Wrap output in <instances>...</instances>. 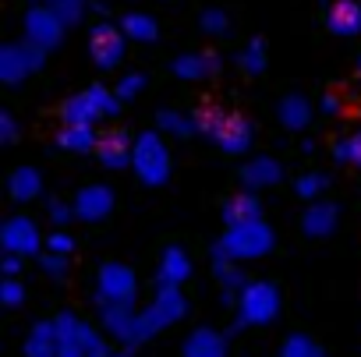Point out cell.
Here are the masks:
<instances>
[{
  "label": "cell",
  "instance_id": "obj_1",
  "mask_svg": "<svg viewBox=\"0 0 361 357\" xmlns=\"http://www.w3.org/2000/svg\"><path fill=\"white\" fill-rule=\"evenodd\" d=\"M276 311H280V294L269 283L245 287L241 304H238V329H245V325H266V322L276 318Z\"/></svg>",
  "mask_w": 361,
  "mask_h": 357
},
{
  "label": "cell",
  "instance_id": "obj_2",
  "mask_svg": "<svg viewBox=\"0 0 361 357\" xmlns=\"http://www.w3.org/2000/svg\"><path fill=\"white\" fill-rule=\"evenodd\" d=\"M103 329L114 336V339H121V343H128V346H135V343H142V339H149L156 329L149 325V318L145 315H135L128 304H106L103 308Z\"/></svg>",
  "mask_w": 361,
  "mask_h": 357
},
{
  "label": "cell",
  "instance_id": "obj_3",
  "mask_svg": "<svg viewBox=\"0 0 361 357\" xmlns=\"http://www.w3.org/2000/svg\"><path fill=\"white\" fill-rule=\"evenodd\" d=\"M131 294H135L131 273L124 265H106L103 276H99V301H103V308L106 304H128Z\"/></svg>",
  "mask_w": 361,
  "mask_h": 357
},
{
  "label": "cell",
  "instance_id": "obj_4",
  "mask_svg": "<svg viewBox=\"0 0 361 357\" xmlns=\"http://www.w3.org/2000/svg\"><path fill=\"white\" fill-rule=\"evenodd\" d=\"M185 297L177 294V287H163L159 290V297L152 301V308L145 311V318H149V325L152 329H163V325H173V322H180L185 318Z\"/></svg>",
  "mask_w": 361,
  "mask_h": 357
},
{
  "label": "cell",
  "instance_id": "obj_5",
  "mask_svg": "<svg viewBox=\"0 0 361 357\" xmlns=\"http://www.w3.org/2000/svg\"><path fill=\"white\" fill-rule=\"evenodd\" d=\"M180 357H227V339L213 329H195L180 346Z\"/></svg>",
  "mask_w": 361,
  "mask_h": 357
},
{
  "label": "cell",
  "instance_id": "obj_6",
  "mask_svg": "<svg viewBox=\"0 0 361 357\" xmlns=\"http://www.w3.org/2000/svg\"><path fill=\"white\" fill-rule=\"evenodd\" d=\"M280 357H326V350L312 339V336H305V332H294V336H287L283 339V346H280Z\"/></svg>",
  "mask_w": 361,
  "mask_h": 357
},
{
  "label": "cell",
  "instance_id": "obj_7",
  "mask_svg": "<svg viewBox=\"0 0 361 357\" xmlns=\"http://www.w3.org/2000/svg\"><path fill=\"white\" fill-rule=\"evenodd\" d=\"M329 25H333V32H343V36L357 32V29H361V8H357V4H336Z\"/></svg>",
  "mask_w": 361,
  "mask_h": 357
},
{
  "label": "cell",
  "instance_id": "obj_8",
  "mask_svg": "<svg viewBox=\"0 0 361 357\" xmlns=\"http://www.w3.org/2000/svg\"><path fill=\"white\" fill-rule=\"evenodd\" d=\"M85 357H128V353H124V350H114V346H106V343H103V339L96 336V339L89 343Z\"/></svg>",
  "mask_w": 361,
  "mask_h": 357
},
{
  "label": "cell",
  "instance_id": "obj_9",
  "mask_svg": "<svg viewBox=\"0 0 361 357\" xmlns=\"http://www.w3.org/2000/svg\"><path fill=\"white\" fill-rule=\"evenodd\" d=\"M22 297H25L22 283H18V280H8V283H4V304L15 308V304H22Z\"/></svg>",
  "mask_w": 361,
  "mask_h": 357
}]
</instances>
